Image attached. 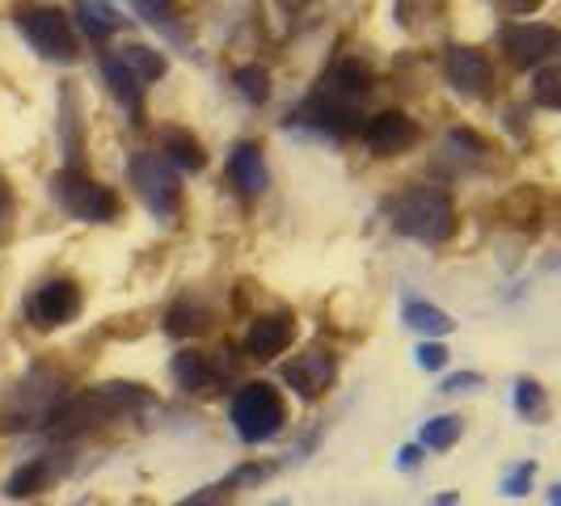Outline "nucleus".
<instances>
[{
	"label": "nucleus",
	"mask_w": 561,
	"mask_h": 506,
	"mask_svg": "<svg viewBox=\"0 0 561 506\" xmlns=\"http://www.w3.org/2000/svg\"><path fill=\"white\" fill-rule=\"evenodd\" d=\"M169 376H173V384L182 389V393H216L220 389V367L211 364L207 355H198V350H182V355H173V364H169Z\"/></svg>",
	"instance_id": "nucleus-16"
},
{
	"label": "nucleus",
	"mask_w": 561,
	"mask_h": 506,
	"mask_svg": "<svg viewBox=\"0 0 561 506\" xmlns=\"http://www.w3.org/2000/svg\"><path fill=\"white\" fill-rule=\"evenodd\" d=\"M435 506H456V494H448V498H439Z\"/></svg>",
	"instance_id": "nucleus-38"
},
{
	"label": "nucleus",
	"mask_w": 561,
	"mask_h": 506,
	"mask_svg": "<svg viewBox=\"0 0 561 506\" xmlns=\"http://www.w3.org/2000/svg\"><path fill=\"white\" fill-rule=\"evenodd\" d=\"M376 89V77H371V68L359 64V59H337L334 68L321 77V89L317 93H325V97H334V102H346V106H355L359 97H367Z\"/></svg>",
	"instance_id": "nucleus-13"
},
{
	"label": "nucleus",
	"mask_w": 561,
	"mask_h": 506,
	"mask_svg": "<svg viewBox=\"0 0 561 506\" xmlns=\"http://www.w3.org/2000/svg\"><path fill=\"white\" fill-rule=\"evenodd\" d=\"M533 102L545 111H561V72L558 68H540L533 81Z\"/></svg>",
	"instance_id": "nucleus-28"
},
{
	"label": "nucleus",
	"mask_w": 561,
	"mask_h": 506,
	"mask_svg": "<svg viewBox=\"0 0 561 506\" xmlns=\"http://www.w3.org/2000/svg\"><path fill=\"white\" fill-rule=\"evenodd\" d=\"M51 478H56V464L47 460V456H38V460H30V464H22L13 478H9V494L13 498H30V494H38V490H47L51 485Z\"/></svg>",
	"instance_id": "nucleus-22"
},
{
	"label": "nucleus",
	"mask_w": 561,
	"mask_h": 506,
	"mask_svg": "<svg viewBox=\"0 0 561 506\" xmlns=\"http://www.w3.org/2000/svg\"><path fill=\"white\" fill-rule=\"evenodd\" d=\"M77 13H81V30L89 38H111L114 30L123 26V18L106 0H77Z\"/></svg>",
	"instance_id": "nucleus-23"
},
{
	"label": "nucleus",
	"mask_w": 561,
	"mask_h": 506,
	"mask_svg": "<svg viewBox=\"0 0 561 506\" xmlns=\"http://www.w3.org/2000/svg\"><path fill=\"white\" fill-rule=\"evenodd\" d=\"M481 376L478 371H460V376H448L444 380V393H469V389H478Z\"/></svg>",
	"instance_id": "nucleus-33"
},
{
	"label": "nucleus",
	"mask_w": 561,
	"mask_h": 506,
	"mask_svg": "<svg viewBox=\"0 0 561 506\" xmlns=\"http://www.w3.org/2000/svg\"><path fill=\"white\" fill-rule=\"evenodd\" d=\"M291 334H296V321L287 312H275V317H257L245 334V355L250 359H279L283 350L291 346Z\"/></svg>",
	"instance_id": "nucleus-14"
},
{
	"label": "nucleus",
	"mask_w": 561,
	"mask_h": 506,
	"mask_svg": "<svg viewBox=\"0 0 561 506\" xmlns=\"http://www.w3.org/2000/svg\"><path fill=\"white\" fill-rule=\"evenodd\" d=\"M127 173H131V186L140 191L144 207L157 220H173L182 211V182H178L173 165H165L161 152H136Z\"/></svg>",
	"instance_id": "nucleus-5"
},
{
	"label": "nucleus",
	"mask_w": 561,
	"mask_h": 506,
	"mask_svg": "<svg viewBox=\"0 0 561 506\" xmlns=\"http://www.w3.org/2000/svg\"><path fill=\"white\" fill-rule=\"evenodd\" d=\"M211 325V309L207 304H198V300H178L173 309H169V317H165V330L173 337H186V334H203Z\"/></svg>",
	"instance_id": "nucleus-21"
},
{
	"label": "nucleus",
	"mask_w": 561,
	"mask_h": 506,
	"mask_svg": "<svg viewBox=\"0 0 561 506\" xmlns=\"http://www.w3.org/2000/svg\"><path fill=\"white\" fill-rule=\"evenodd\" d=\"M59 106H64V143H68V165H81V111H77V89L64 84L59 89Z\"/></svg>",
	"instance_id": "nucleus-25"
},
{
	"label": "nucleus",
	"mask_w": 561,
	"mask_h": 506,
	"mask_svg": "<svg viewBox=\"0 0 561 506\" xmlns=\"http://www.w3.org/2000/svg\"><path fill=\"white\" fill-rule=\"evenodd\" d=\"M533 473H536V464H515V469L506 473V481H503V494H511V498L528 494V485H533Z\"/></svg>",
	"instance_id": "nucleus-31"
},
{
	"label": "nucleus",
	"mask_w": 561,
	"mask_h": 506,
	"mask_svg": "<svg viewBox=\"0 0 561 506\" xmlns=\"http://www.w3.org/2000/svg\"><path fill=\"white\" fill-rule=\"evenodd\" d=\"M460 430H465V422L456 418V414H444V418H431L422 426V448L431 451H448L456 439H460Z\"/></svg>",
	"instance_id": "nucleus-27"
},
{
	"label": "nucleus",
	"mask_w": 561,
	"mask_h": 506,
	"mask_svg": "<svg viewBox=\"0 0 561 506\" xmlns=\"http://www.w3.org/2000/svg\"><path fill=\"white\" fill-rule=\"evenodd\" d=\"M389 225L393 232L422 241V245H448L460 228L456 203L439 186H410L389 203Z\"/></svg>",
	"instance_id": "nucleus-2"
},
{
	"label": "nucleus",
	"mask_w": 561,
	"mask_h": 506,
	"mask_svg": "<svg viewBox=\"0 0 561 506\" xmlns=\"http://www.w3.org/2000/svg\"><path fill=\"white\" fill-rule=\"evenodd\" d=\"M444 364H448V346H444V342H422V346H419V367H426V371H439Z\"/></svg>",
	"instance_id": "nucleus-32"
},
{
	"label": "nucleus",
	"mask_w": 561,
	"mask_h": 506,
	"mask_svg": "<svg viewBox=\"0 0 561 506\" xmlns=\"http://www.w3.org/2000/svg\"><path fill=\"white\" fill-rule=\"evenodd\" d=\"M540 4H545V0H499V9H503V13H515V18H519V13H536Z\"/></svg>",
	"instance_id": "nucleus-36"
},
{
	"label": "nucleus",
	"mask_w": 561,
	"mask_h": 506,
	"mask_svg": "<svg viewBox=\"0 0 561 506\" xmlns=\"http://www.w3.org/2000/svg\"><path fill=\"white\" fill-rule=\"evenodd\" d=\"M364 143L376 157H397L419 143V123L405 111H380L364 123Z\"/></svg>",
	"instance_id": "nucleus-10"
},
{
	"label": "nucleus",
	"mask_w": 561,
	"mask_h": 506,
	"mask_svg": "<svg viewBox=\"0 0 561 506\" xmlns=\"http://www.w3.org/2000/svg\"><path fill=\"white\" fill-rule=\"evenodd\" d=\"M283 380L305 401H317L337 380V359L330 350H305V355H296L291 364L283 367Z\"/></svg>",
	"instance_id": "nucleus-11"
},
{
	"label": "nucleus",
	"mask_w": 561,
	"mask_h": 506,
	"mask_svg": "<svg viewBox=\"0 0 561 506\" xmlns=\"http://www.w3.org/2000/svg\"><path fill=\"white\" fill-rule=\"evenodd\" d=\"M228 173L237 182V191L245 198H257L266 186H271V169H266V157H262V143H237L232 157H228Z\"/></svg>",
	"instance_id": "nucleus-15"
},
{
	"label": "nucleus",
	"mask_w": 561,
	"mask_h": 506,
	"mask_svg": "<svg viewBox=\"0 0 561 506\" xmlns=\"http://www.w3.org/2000/svg\"><path fill=\"white\" fill-rule=\"evenodd\" d=\"M228 498H232V485L220 481V485H207V490H198L191 498H182L178 506H228Z\"/></svg>",
	"instance_id": "nucleus-30"
},
{
	"label": "nucleus",
	"mask_w": 561,
	"mask_h": 506,
	"mask_svg": "<svg viewBox=\"0 0 561 506\" xmlns=\"http://www.w3.org/2000/svg\"><path fill=\"white\" fill-rule=\"evenodd\" d=\"M262 478H271V469H266V464H250V469H237V473L228 478V485H241V481H262Z\"/></svg>",
	"instance_id": "nucleus-35"
},
{
	"label": "nucleus",
	"mask_w": 561,
	"mask_h": 506,
	"mask_svg": "<svg viewBox=\"0 0 561 506\" xmlns=\"http://www.w3.org/2000/svg\"><path fill=\"white\" fill-rule=\"evenodd\" d=\"M558 43V30L549 22H511L503 30V51L515 68H540L545 59H553Z\"/></svg>",
	"instance_id": "nucleus-8"
},
{
	"label": "nucleus",
	"mask_w": 561,
	"mask_h": 506,
	"mask_svg": "<svg viewBox=\"0 0 561 506\" xmlns=\"http://www.w3.org/2000/svg\"><path fill=\"white\" fill-rule=\"evenodd\" d=\"M9 220H13V191H9V182L0 177V237H4Z\"/></svg>",
	"instance_id": "nucleus-34"
},
{
	"label": "nucleus",
	"mask_w": 561,
	"mask_h": 506,
	"mask_svg": "<svg viewBox=\"0 0 561 506\" xmlns=\"http://www.w3.org/2000/svg\"><path fill=\"white\" fill-rule=\"evenodd\" d=\"M422 456H419V448H405L401 451V469H414V464H419Z\"/></svg>",
	"instance_id": "nucleus-37"
},
{
	"label": "nucleus",
	"mask_w": 561,
	"mask_h": 506,
	"mask_svg": "<svg viewBox=\"0 0 561 506\" xmlns=\"http://www.w3.org/2000/svg\"><path fill=\"white\" fill-rule=\"evenodd\" d=\"M18 30L26 34V43L51 64H77V34H72V22L68 13L56 9V4H38V9H26L18 13Z\"/></svg>",
	"instance_id": "nucleus-6"
},
{
	"label": "nucleus",
	"mask_w": 561,
	"mask_h": 506,
	"mask_svg": "<svg viewBox=\"0 0 561 506\" xmlns=\"http://www.w3.org/2000/svg\"><path fill=\"white\" fill-rule=\"evenodd\" d=\"M136 81H161L169 72V59H165V51H152V47H144V43H123V47H114L111 51Z\"/></svg>",
	"instance_id": "nucleus-18"
},
{
	"label": "nucleus",
	"mask_w": 561,
	"mask_h": 506,
	"mask_svg": "<svg viewBox=\"0 0 561 506\" xmlns=\"http://www.w3.org/2000/svg\"><path fill=\"white\" fill-rule=\"evenodd\" d=\"M275 506H283V503H275Z\"/></svg>",
	"instance_id": "nucleus-39"
},
{
	"label": "nucleus",
	"mask_w": 561,
	"mask_h": 506,
	"mask_svg": "<svg viewBox=\"0 0 561 506\" xmlns=\"http://www.w3.org/2000/svg\"><path fill=\"white\" fill-rule=\"evenodd\" d=\"M405 325L426 337L451 334V317L444 309H435V304H426V300H410V304H405Z\"/></svg>",
	"instance_id": "nucleus-24"
},
{
	"label": "nucleus",
	"mask_w": 561,
	"mask_h": 506,
	"mask_svg": "<svg viewBox=\"0 0 561 506\" xmlns=\"http://www.w3.org/2000/svg\"><path fill=\"white\" fill-rule=\"evenodd\" d=\"M157 140H161L165 165H178V169H186V173H203V169H207V152H203L198 136H191L186 127H161Z\"/></svg>",
	"instance_id": "nucleus-17"
},
{
	"label": "nucleus",
	"mask_w": 561,
	"mask_h": 506,
	"mask_svg": "<svg viewBox=\"0 0 561 506\" xmlns=\"http://www.w3.org/2000/svg\"><path fill=\"white\" fill-rule=\"evenodd\" d=\"M102 77H106V84H111V93L127 106V114H131V123H140L144 118V84L118 64L114 56H102Z\"/></svg>",
	"instance_id": "nucleus-19"
},
{
	"label": "nucleus",
	"mask_w": 561,
	"mask_h": 506,
	"mask_svg": "<svg viewBox=\"0 0 561 506\" xmlns=\"http://www.w3.org/2000/svg\"><path fill=\"white\" fill-rule=\"evenodd\" d=\"M291 123H312L317 131H325V136H334V140H346V136L359 131V114H355V106L334 102V97H325V93H312L309 102L296 111Z\"/></svg>",
	"instance_id": "nucleus-12"
},
{
	"label": "nucleus",
	"mask_w": 561,
	"mask_h": 506,
	"mask_svg": "<svg viewBox=\"0 0 561 506\" xmlns=\"http://www.w3.org/2000/svg\"><path fill=\"white\" fill-rule=\"evenodd\" d=\"M152 396L144 393L140 384H98V389H84L77 396H64L56 410L47 414L51 435H84V430H102L118 418H131L140 414Z\"/></svg>",
	"instance_id": "nucleus-1"
},
{
	"label": "nucleus",
	"mask_w": 561,
	"mask_h": 506,
	"mask_svg": "<svg viewBox=\"0 0 561 506\" xmlns=\"http://www.w3.org/2000/svg\"><path fill=\"white\" fill-rule=\"evenodd\" d=\"M131 9L140 13L144 22L152 30H161L169 38H186V30H182V18H178V0H131Z\"/></svg>",
	"instance_id": "nucleus-20"
},
{
	"label": "nucleus",
	"mask_w": 561,
	"mask_h": 506,
	"mask_svg": "<svg viewBox=\"0 0 561 506\" xmlns=\"http://www.w3.org/2000/svg\"><path fill=\"white\" fill-rule=\"evenodd\" d=\"M287 422V405H283L279 389H271L266 380L245 384L241 393L232 396V426L245 444H266L275 439Z\"/></svg>",
	"instance_id": "nucleus-4"
},
{
	"label": "nucleus",
	"mask_w": 561,
	"mask_h": 506,
	"mask_svg": "<svg viewBox=\"0 0 561 506\" xmlns=\"http://www.w3.org/2000/svg\"><path fill=\"white\" fill-rule=\"evenodd\" d=\"M515 410L524 418H545V389L536 380H519L515 384Z\"/></svg>",
	"instance_id": "nucleus-29"
},
{
	"label": "nucleus",
	"mask_w": 561,
	"mask_h": 506,
	"mask_svg": "<svg viewBox=\"0 0 561 506\" xmlns=\"http://www.w3.org/2000/svg\"><path fill=\"white\" fill-rule=\"evenodd\" d=\"M51 195L81 225H111L114 216H118V195H114L111 186H102L98 177H89L81 165L59 169L56 177H51Z\"/></svg>",
	"instance_id": "nucleus-3"
},
{
	"label": "nucleus",
	"mask_w": 561,
	"mask_h": 506,
	"mask_svg": "<svg viewBox=\"0 0 561 506\" xmlns=\"http://www.w3.org/2000/svg\"><path fill=\"white\" fill-rule=\"evenodd\" d=\"M444 77L456 93H465V97H490L494 93V64L485 51L478 47H460V43H451L448 51H444Z\"/></svg>",
	"instance_id": "nucleus-7"
},
{
	"label": "nucleus",
	"mask_w": 561,
	"mask_h": 506,
	"mask_svg": "<svg viewBox=\"0 0 561 506\" xmlns=\"http://www.w3.org/2000/svg\"><path fill=\"white\" fill-rule=\"evenodd\" d=\"M77 312H81V287H77L72 279L43 283V287L30 296V304H26L30 325H38V330L68 325V321H77Z\"/></svg>",
	"instance_id": "nucleus-9"
},
{
	"label": "nucleus",
	"mask_w": 561,
	"mask_h": 506,
	"mask_svg": "<svg viewBox=\"0 0 561 506\" xmlns=\"http://www.w3.org/2000/svg\"><path fill=\"white\" fill-rule=\"evenodd\" d=\"M232 84H237V93H241L250 106L271 102V72H266L262 64H245V68H237V72H232Z\"/></svg>",
	"instance_id": "nucleus-26"
}]
</instances>
